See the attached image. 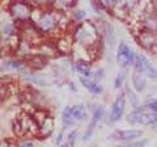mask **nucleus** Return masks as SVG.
<instances>
[{
	"instance_id": "1",
	"label": "nucleus",
	"mask_w": 157,
	"mask_h": 147,
	"mask_svg": "<svg viewBox=\"0 0 157 147\" xmlns=\"http://www.w3.org/2000/svg\"><path fill=\"white\" fill-rule=\"evenodd\" d=\"M68 24V20L64 13L55 9H46L39 12L37 20L34 21V25L38 28V30L42 34H50L56 32L58 29L64 28Z\"/></svg>"
},
{
	"instance_id": "2",
	"label": "nucleus",
	"mask_w": 157,
	"mask_h": 147,
	"mask_svg": "<svg viewBox=\"0 0 157 147\" xmlns=\"http://www.w3.org/2000/svg\"><path fill=\"white\" fill-rule=\"evenodd\" d=\"M72 37L73 41L78 43L80 47H85L86 50L90 51L93 47L97 46L100 34H98V30L94 26V24L90 21H84L75 28Z\"/></svg>"
},
{
	"instance_id": "3",
	"label": "nucleus",
	"mask_w": 157,
	"mask_h": 147,
	"mask_svg": "<svg viewBox=\"0 0 157 147\" xmlns=\"http://www.w3.org/2000/svg\"><path fill=\"white\" fill-rule=\"evenodd\" d=\"M13 131L18 137L26 135L34 137L39 133V125L33 116L30 114H21L13 124Z\"/></svg>"
},
{
	"instance_id": "4",
	"label": "nucleus",
	"mask_w": 157,
	"mask_h": 147,
	"mask_svg": "<svg viewBox=\"0 0 157 147\" xmlns=\"http://www.w3.org/2000/svg\"><path fill=\"white\" fill-rule=\"evenodd\" d=\"M11 17L17 22H28L33 16V9L30 4L25 0H12L8 7Z\"/></svg>"
},
{
	"instance_id": "5",
	"label": "nucleus",
	"mask_w": 157,
	"mask_h": 147,
	"mask_svg": "<svg viewBox=\"0 0 157 147\" xmlns=\"http://www.w3.org/2000/svg\"><path fill=\"white\" fill-rule=\"evenodd\" d=\"M127 121L131 124H145L151 125L157 122V113L152 112L149 108L143 106V108H136L132 112H130L127 116Z\"/></svg>"
},
{
	"instance_id": "6",
	"label": "nucleus",
	"mask_w": 157,
	"mask_h": 147,
	"mask_svg": "<svg viewBox=\"0 0 157 147\" xmlns=\"http://www.w3.org/2000/svg\"><path fill=\"white\" fill-rule=\"evenodd\" d=\"M134 66H135V71L145 74V75L148 77H151V79H156V77H157L156 68L152 66V63L147 59L145 55H143V54H136V55H135Z\"/></svg>"
},
{
	"instance_id": "7",
	"label": "nucleus",
	"mask_w": 157,
	"mask_h": 147,
	"mask_svg": "<svg viewBox=\"0 0 157 147\" xmlns=\"http://www.w3.org/2000/svg\"><path fill=\"white\" fill-rule=\"evenodd\" d=\"M139 3L140 0H115L114 6H113V12L117 16L123 17L126 14H130Z\"/></svg>"
},
{
	"instance_id": "8",
	"label": "nucleus",
	"mask_w": 157,
	"mask_h": 147,
	"mask_svg": "<svg viewBox=\"0 0 157 147\" xmlns=\"http://www.w3.org/2000/svg\"><path fill=\"white\" fill-rule=\"evenodd\" d=\"M117 61L122 67H128L132 63L135 62V57H134V51L126 45V43H121L118 46V51H117Z\"/></svg>"
},
{
	"instance_id": "9",
	"label": "nucleus",
	"mask_w": 157,
	"mask_h": 147,
	"mask_svg": "<svg viewBox=\"0 0 157 147\" xmlns=\"http://www.w3.org/2000/svg\"><path fill=\"white\" fill-rule=\"evenodd\" d=\"M143 135V131L141 130H117L114 133H111V135L109 137L113 141H123V142H128V141H134Z\"/></svg>"
},
{
	"instance_id": "10",
	"label": "nucleus",
	"mask_w": 157,
	"mask_h": 147,
	"mask_svg": "<svg viewBox=\"0 0 157 147\" xmlns=\"http://www.w3.org/2000/svg\"><path fill=\"white\" fill-rule=\"evenodd\" d=\"M137 41H139V45L143 46L144 49H152V50H153V49L157 46L156 33L153 30H148V29H144L143 32L139 33Z\"/></svg>"
},
{
	"instance_id": "11",
	"label": "nucleus",
	"mask_w": 157,
	"mask_h": 147,
	"mask_svg": "<svg viewBox=\"0 0 157 147\" xmlns=\"http://www.w3.org/2000/svg\"><path fill=\"white\" fill-rule=\"evenodd\" d=\"M41 32L38 30V28L36 25H32V24H26L24 25V28L21 29V36L22 40H25L28 42L33 43H41L39 42V37H41Z\"/></svg>"
},
{
	"instance_id": "12",
	"label": "nucleus",
	"mask_w": 157,
	"mask_h": 147,
	"mask_svg": "<svg viewBox=\"0 0 157 147\" xmlns=\"http://www.w3.org/2000/svg\"><path fill=\"white\" fill-rule=\"evenodd\" d=\"M124 96L123 95H119L115 99V101L113 102V106H111V113H110V121L111 122H117L121 120L122 114L124 112Z\"/></svg>"
},
{
	"instance_id": "13",
	"label": "nucleus",
	"mask_w": 157,
	"mask_h": 147,
	"mask_svg": "<svg viewBox=\"0 0 157 147\" xmlns=\"http://www.w3.org/2000/svg\"><path fill=\"white\" fill-rule=\"evenodd\" d=\"M38 125H39L38 135L41 137V138H46V137L50 135L52 133V130H54V120H52V117L48 116V114L39 122Z\"/></svg>"
},
{
	"instance_id": "14",
	"label": "nucleus",
	"mask_w": 157,
	"mask_h": 147,
	"mask_svg": "<svg viewBox=\"0 0 157 147\" xmlns=\"http://www.w3.org/2000/svg\"><path fill=\"white\" fill-rule=\"evenodd\" d=\"M46 63H47V58L43 55H39V54L28 58V66H30L33 70H41V68L46 66Z\"/></svg>"
},
{
	"instance_id": "15",
	"label": "nucleus",
	"mask_w": 157,
	"mask_h": 147,
	"mask_svg": "<svg viewBox=\"0 0 157 147\" xmlns=\"http://www.w3.org/2000/svg\"><path fill=\"white\" fill-rule=\"evenodd\" d=\"M38 54L39 55H43V57H54L55 54L58 53V49L56 46H54L51 45V43H48V42H41L38 45Z\"/></svg>"
},
{
	"instance_id": "16",
	"label": "nucleus",
	"mask_w": 157,
	"mask_h": 147,
	"mask_svg": "<svg viewBox=\"0 0 157 147\" xmlns=\"http://www.w3.org/2000/svg\"><path fill=\"white\" fill-rule=\"evenodd\" d=\"M132 84H134V88L137 92L144 91V88H145V76H144V74L137 72V71H135L134 74H132Z\"/></svg>"
},
{
	"instance_id": "17",
	"label": "nucleus",
	"mask_w": 157,
	"mask_h": 147,
	"mask_svg": "<svg viewBox=\"0 0 157 147\" xmlns=\"http://www.w3.org/2000/svg\"><path fill=\"white\" fill-rule=\"evenodd\" d=\"M80 80H81V83H82V85H84L89 92H92L93 95H100L101 92H102V87H101L100 84H97L96 81L88 80L86 77H81Z\"/></svg>"
},
{
	"instance_id": "18",
	"label": "nucleus",
	"mask_w": 157,
	"mask_h": 147,
	"mask_svg": "<svg viewBox=\"0 0 157 147\" xmlns=\"http://www.w3.org/2000/svg\"><path fill=\"white\" fill-rule=\"evenodd\" d=\"M14 51H16L18 55H21V57H29L30 55V53H32V43L25 41V40H21L20 43H18L17 49Z\"/></svg>"
},
{
	"instance_id": "19",
	"label": "nucleus",
	"mask_w": 157,
	"mask_h": 147,
	"mask_svg": "<svg viewBox=\"0 0 157 147\" xmlns=\"http://www.w3.org/2000/svg\"><path fill=\"white\" fill-rule=\"evenodd\" d=\"M62 120H63V124L64 126H72L75 124V116H73V109L70 106L64 108V110H63L62 113Z\"/></svg>"
},
{
	"instance_id": "20",
	"label": "nucleus",
	"mask_w": 157,
	"mask_h": 147,
	"mask_svg": "<svg viewBox=\"0 0 157 147\" xmlns=\"http://www.w3.org/2000/svg\"><path fill=\"white\" fill-rule=\"evenodd\" d=\"M75 67H76V70L78 71V74H81L82 77H89L90 76V67L89 65L85 62V61H80L78 59L76 63H75Z\"/></svg>"
},
{
	"instance_id": "21",
	"label": "nucleus",
	"mask_w": 157,
	"mask_h": 147,
	"mask_svg": "<svg viewBox=\"0 0 157 147\" xmlns=\"http://www.w3.org/2000/svg\"><path fill=\"white\" fill-rule=\"evenodd\" d=\"M73 109V116H75V120L76 121H84L86 120V112L84 109L82 105H76L72 108Z\"/></svg>"
},
{
	"instance_id": "22",
	"label": "nucleus",
	"mask_w": 157,
	"mask_h": 147,
	"mask_svg": "<svg viewBox=\"0 0 157 147\" xmlns=\"http://www.w3.org/2000/svg\"><path fill=\"white\" fill-rule=\"evenodd\" d=\"M68 42H70V41H67L66 38H60V40L56 42V49H58V51H59V53H63V54L70 53L71 45H70Z\"/></svg>"
},
{
	"instance_id": "23",
	"label": "nucleus",
	"mask_w": 157,
	"mask_h": 147,
	"mask_svg": "<svg viewBox=\"0 0 157 147\" xmlns=\"http://www.w3.org/2000/svg\"><path fill=\"white\" fill-rule=\"evenodd\" d=\"M104 113H105V108L104 105H98L96 106V109L94 112H93V120L94 121H101L102 120V117H104Z\"/></svg>"
},
{
	"instance_id": "24",
	"label": "nucleus",
	"mask_w": 157,
	"mask_h": 147,
	"mask_svg": "<svg viewBox=\"0 0 157 147\" xmlns=\"http://www.w3.org/2000/svg\"><path fill=\"white\" fill-rule=\"evenodd\" d=\"M96 124H97V121H94V120H92V122L89 124V126L86 127V130H85V133H84V141L86 142L88 139L92 137V134H93V131H94V129H96Z\"/></svg>"
},
{
	"instance_id": "25",
	"label": "nucleus",
	"mask_w": 157,
	"mask_h": 147,
	"mask_svg": "<svg viewBox=\"0 0 157 147\" xmlns=\"http://www.w3.org/2000/svg\"><path fill=\"white\" fill-rule=\"evenodd\" d=\"M76 135H77V131H76V130H73V131H71V133L68 134V138H67V142H66V145H67L68 147H75Z\"/></svg>"
},
{
	"instance_id": "26",
	"label": "nucleus",
	"mask_w": 157,
	"mask_h": 147,
	"mask_svg": "<svg viewBox=\"0 0 157 147\" xmlns=\"http://www.w3.org/2000/svg\"><path fill=\"white\" fill-rule=\"evenodd\" d=\"M147 143H148V139H141V141H136V142H132L130 145L119 146V147H144Z\"/></svg>"
},
{
	"instance_id": "27",
	"label": "nucleus",
	"mask_w": 157,
	"mask_h": 147,
	"mask_svg": "<svg viewBox=\"0 0 157 147\" xmlns=\"http://www.w3.org/2000/svg\"><path fill=\"white\" fill-rule=\"evenodd\" d=\"M98 3L101 4L102 8L109 9V8H113V6H114V3H115V0H98Z\"/></svg>"
},
{
	"instance_id": "28",
	"label": "nucleus",
	"mask_w": 157,
	"mask_h": 147,
	"mask_svg": "<svg viewBox=\"0 0 157 147\" xmlns=\"http://www.w3.org/2000/svg\"><path fill=\"white\" fill-rule=\"evenodd\" d=\"M54 2H55V0H33V3L38 7H47Z\"/></svg>"
},
{
	"instance_id": "29",
	"label": "nucleus",
	"mask_w": 157,
	"mask_h": 147,
	"mask_svg": "<svg viewBox=\"0 0 157 147\" xmlns=\"http://www.w3.org/2000/svg\"><path fill=\"white\" fill-rule=\"evenodd\" d=\"M147 108H149V109L152 112H155V113H157V100L156 99H152V100H148L147 101Z\"/></svg>"
},
{
	"instance_id": "30",
	"label": "nucleus",
	"mask_w": 157,
	"mask_h": 147,
	"mask_svg": "<svg viewBox=\"0 0 157 147\" xmlns=\"http://www.w3.org/2000/svg\"><path fill=\"white\" fill-rule=\"evenodd\" d=\"M55 3L59 4V6H63V7H71V6H73L75 0H55Z\"/></svg>"
},
{
	"instance_id": "31",
	"label": "nucleus",
	"mask_w": 157,
	"mask_h": 147,
	"mask_svg": "<svg viewBox=\"0 0 157 147\" xmlns=\"http://www.w3.org/2000/svg\"><path fill=\"white\" fill-rule=\"evenodd\" d=\"M123 77H124V75H123V72H119V75L117 76V80H115V88H119L122 84L121 83L123 81Z\"/></svg>"
},
{
	"instance_id": "32",
	"label": "nucleus",
	"mask_w": 157,
	"mask_h": 147,
	"mask_svg": "<svg viewBox=\"0 0 157 147\" xmlns=\"http://www.w3.org/2000/svg\"><path fill=\"white\" fill-rule=\"evenodd\" d=\"M84 16H85V13L82 11H76L75 12V18H76V20H78V21H81L82 18H84Z\"/></svg>"
},
{
	"instance_id": "33",
	"label": "nucleus",
	"mask_w": 157,
	"mask_h": 147,
	"mask_svg": "<svg viewBox=\"0 0 157 147\" xmlns=\"http://www.w3.org/2000/svg\"><path fill=\"white\" fill-rule=\"evenodd\" d=\"M60 142H62V133L59 134V137L56 138V145H60Z\"/></svg>"
},
{
	"instance_id": "34",
	"label": "nucleus",
	"mask_w": 157,
	"mask_h": 147,
	"mask_svg": "<svg viewBox=\"0 0 157 147\" xmlns=\"http://www.w3.org/2000/svg\"><path fill=\"white\" fill-rule=\"evenodd\" d=\"M62 147H68V146H67V145H64V146H62Z\"/></svg>"
},
{
	"instance_id": "35",
	"label": "nucleus",
	"mask_w": 157,
	"mask_h": 147,
	"mask_svg": "<svg viewBox=\"0 0 157 147\" xmlns=\"http://www.w3.org/2000/svg\"><path fill=\"white\" fill-rule=\"evenodd\" d=\"M156 129H157V125H156Z\"/></svg>"
}]
</instances>
